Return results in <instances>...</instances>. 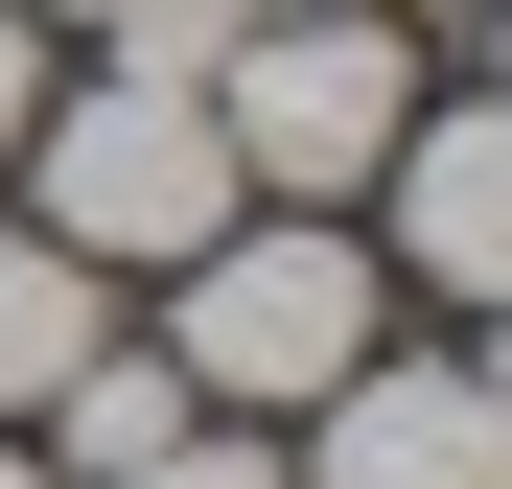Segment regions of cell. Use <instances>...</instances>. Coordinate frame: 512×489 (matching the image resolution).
I'll list each match as a JSON object with an SVG mask.
<instances>
[{
    "label": "cell",
    "mask_w": 512,
    "mask_h": 489,
    "mask_svg": "<svg viewBox=\"0 0 512 489\" xmlns=\"http://www.w3.org/2000/svg\"><path fill=\"white\" fill-rule=\"evenodd\" d=\"M24 210L70 233V257H163V280H187L210 257V233L256 210L233 187V140H210V94H163V70H117V94H70V117H24Z\"/></svg>",
    "instance_id": "6da1fadb"
},
{
    "label": "cell",
    "mask_w": 512,
    "mask_h": 489,
    "mask_svg": "<svg viewBox=\"0 0 512 489\" xmlns=\"http://www.w3.org/2000/svg\"><path fill=\"white\" fill-rule=\"evenodd\" d=\"M396 117H419V70H396V24L373 0H280V24H233L210 47V140H233V187H373L396 163Z\"/></svg>",
    "instance_id": "7a4b0ae2"
},
{
    "label": "cell",
    "mask_w": 512,
    "mask_h": 489,
    "mask_svg": "<svg viewBox=\"0 0 512 489\" xmlns=\"http://www.w3.org/2000/svg\"><path fill=\"white\" fill-rule=\"evenodd\" d=\"M187 396H326V373H373V257L350 233H210L187 257V350H163Z\"/></svg>",
    "instance_id": "3957f363"
},
{
    "label": "cell",
    "mask_w": 512,
    "mask_h": 489,
    "mask_svg": "<svg viewBox=\"0 0 512 489\" xmlns=\"http://www.w3.org/2000/svg\"><path fill=\"white\" fill-rule=\"evenodd\" d=\"M326 489H512V396L489 373H326Z\"/></svg>",
    "instance_id": "277c9868"
},
{
    "label": "cell",
    "mask_w": 512,
    "mask_h": 489,
    "mask_svg": "<svg viewBox=\"0 0 512 489\" xmlns=\"http://www.w3.org/2000/svg\"><path fill=\"white\" fill-rule=\"evenodd\" d=\"M396 257L443 280V303H512V94H466V117H396Z\"/></svg>",
    "instance_id": "5b68a950"
},
{
    "label": "cell",
    "mask_w": 512,
    "mask_h": 489,
    "mask_svg": "<svg viewBox=\"0 0 512 489\" xmlns=\"http://www.w3.org/2000/svg\"><path fill=\"white\" fill-rule=\"evenodd\" d=\"M187 420H210V396L163 373V350H70V373H47V443H70V489H117V466H163Z\"/></svg>",
    "instance_id": "8992f818"
},
{
    "label": "cell",
    "mask_w": 512,
    "mask_h": 489,
    "mask_svg": "<svg viewBox=\"0 0 512 489\" xmlns=\"http://www.w3.org/2000/svg\"><path fill=\"white\" fill-rule=\"evenodd\" d=\"M70 350H94V257H70L47 210H0V396H47Z\"/></svg>",
    "instance_id": "52a82bcc"
},
{
    "label": "cell",
    "mask_w": 512,
    "mask_h": 489,
    "mask_svg": "<svg viewBox=\"0 0 512 489\" xmlns=\"http://www.w3.org/2000/svg\"><path fill=\"white\" fill-rule=\"evenodd\" d=\"M94 24H117V70H163V94H210V47L256 24V0H94Z\"/></svg>",
    "instance_id": "ba28073f"
},
{
    "label": "cell",
    "mask_w": 512,
    "mask_h": 489,
    "mask_svg": "<svg viewBox=\"0 0 512 489\" xmlns=\"http://www.w3.org/2000/svg\"><path fill=\"white\" fill-rule=\"evenodd\" d=\"M117 489H303V466H256V443H210V420H187V443H163V466H117Z\"/></svg>",
    "instance_id": "9c48e42d"
},
{
    "label": "cell",
    "mask_w": 512,
    "mask_h": 489,
    "mask_svg": "<svg viewBox=\"0 0 512 489\" xmlns=\"http://www.w3.org/2000/svg\"><path fill=\"white\" fill-rule=\"evenodd\" d=\"M24 117H47V47H24V0H0V163H24Z\"/></svg>",
    "instance_id": "30bf717a"
},
{
    "label": "cell",
    "mask_w": 512,
    "mask_h": 489,
    "mask_svg": "<svg viewBox=\"0 0 512 489\" xmlns=\"http://www.w3.org/2000/svg\"><path fill=\"white\" fill-rule=\"evenodd\" d=\"M489 94H512V0H489Z\"/></svg>",
    "instance_id": "8fae6325"
},
{
    "label": "cell",
    "mask_w": 512,
    "mask_h": 489,
    "mask_svg": "<svg viewBox=\"0 0 512 489\" xmlns=\"http://www.w3.org/2000/svg\"><path fill=\"white\" fill-rule=\"evenodd\" d=\"M489 396H512V303H489Z\"/></svg>",
    "instance_id": "7c38bea8"
},
{
    "label": "cell",
    "mask_w": 512,
    "mask_h": 489,
    "mask_svg": "<svg viewBox=\"0 0 512 489\" xmlns=\"http://www.w3.org/2000/svg\"><path fill=\"white\" fill-rule=\"evenodd\" d=\"M24 24H94V0H24Z\"/></svg>",
    "instance_id": "4fadbf2b"
},
{
    "label": "cell",
    "mask_w": 512,
    "mask_h": 489,
    "mask_svg": "<svg viewBox=\"0 0 512 489\" xmlns=\"http://www.w3.org/2000/svg\"><path fill=\"white\" fill-rule=\"evenodd\" d=\"M0 489H47V466H24V443H0Z\"/></svg>",
    "instance_id": "5bb4252c"
},
{
    "label": "cell",
    "mask_w": 512,
    "mask_h": 489,
    "mask_svg": "<svg viewBox=\"0 0 512 489\" xmlns=\"http://www.w3.org/2000/svg\"><path fill=\"white\" fill-rule=\"evenodd\" d=\"M256 24H280V0H256Z\"/></svg>",
    "instance_id": "9a60e30c"
}]
</instances>
